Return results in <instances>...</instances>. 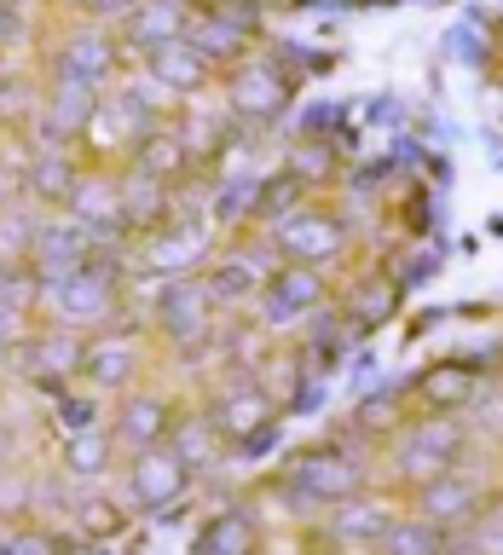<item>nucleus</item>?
I'll return each mask as SVG.
<instances>
[{
  "label": "nucleus",
  "mask_w": 503,
  "mask_h": 555,
  "mask_svg": "<svg viewBox=\"0 0 503 555\" xmlns=\"http://www.w3.org/2000/svg\"><path fill=\"white\" fill-rule=\"evenodd\" d=\"M463 457V423L457 416H423V423L394 434V475L411 486H428L451 475Z\"/></svg>",
  "instance_id": "obj_1"
},
{
  "label": "nucleus",
  "mask_w": 503,
  "mask_h": 555,
  "mask_svg": "<svg viewBox=\"0 0 503 555\" xmlns=\"http://www.w3.org/2000/svg\"><path fill=\"white\" fill-rule=\"evenodd\" d=\"M47 307H52V319L69 324V330L104 324L116 312V278H111V267L87 260V267L64 272V278H47Z\"/></svg>",
  "instance_id": "obj_2"
},
{
  "label": "nucleus",
  "mask_w": 503,
  "mask_h": 555,
  "mask_svg": "<svg viewBox=\"0 0 503 555\" xmlns=\"http://www.w3.org/2000/svg\"><path fill=\"white\" fill-rule=\"evenodd\" d=\"M215 295H208L203 278H168L163 295H156V324H163V336L168 341H180V347H203L208 336H215Z\"/></svg>",
  "instance_id": "obj_3"
},
{
  "label": "nucleus",
  "mask_w": 503,
  "mask_h": 555,
  "mask_svg": "<svg viewBox=\"0 0 503 555\" xmlns=\"http://www.w3.org/2000/svg\"><path fill=\"white\" fill-rule=\"evenodd\" d=\"M272 243H278V255L289 260V267H324V260H336L341 255V220L330 215V208H295V215H284L272 225Z\"/></svg>",
  "instance_id": "obj_4"
},
{
  "label": "nucleus",
  "mask_w": 503,
  "mask_h": 555,
  "mask_svg": "<svg viewBox=\"0 0 503 555\" xmlns=\"http://www.w3.org/2000/svg\"><path fill=\"white\" fill-rule=\"evenodd\" d=\"M289 486L307 503H347L359 492V463H353V451H341V446H319L289 468Z\"/></svg>",
  "instance_id": "obj_5"
},
{
  "label": "nucleus",
  "mask_w": 503,
  "mask_h": 555,
  "mask_svg": "<svg viewBox=\"0 0 503 555\" xmlns=\"http://www.w3.org/2000/svg\"><path fill=\"white\" fill-rule=\"evenodd\" d=\"M208 423L220 428V440H237V446H260L267 434L278 428V399L267 388H255V382H243V388L220 393V405L208 411Z\"/></svg>",
  "instance_id": "obj_6"
},
{
  "label": "nucleus",
  "mask_w": 503,
  "mask_h": 555,
  "mask_svg": "<svg viewBox=\"0 0 503 555\" xmlns=\"http://www.w3.org/2000/svg\"><path fill=\"white\" fill-rule=\"evenodd\" d=\"M319 301H324L319 267H284V272H272L267 289H260V324H267V330H289L295 319H312Z\"/></svg>",
  "instance_id": "obj_7"
},
{
  "label": "nucleus",
  "mask_w": 503,
  "mask_h": 555,
  "mask_svg": "<svg viewBox=\"0 0 503 555\" xmlns=\"http://www.w3.org/2000/svg\"><path fill=\"white\" fill-rule=\"evenodd\" d=\"M185 480H191V468L180 463V451H173V446L139 451V457H133V475H128L139 509H168V503L185 492Z\"/></svg>",
  "instance_id": "obj_8"
},
{
  "label": "nucleus",
  "mask_w": 503,
  "mask_h": 555,
  "mask_svg": "<svg viewBox=\"0 0 503 555\" xmlns=\"http://www.w3.org/2000/svg\"><path fill=\"white\" fill-rule=\"evenodd\" d=\"M29 260H35V272L41 278H64V272H76L93 260V225H81V220H52L35 232L29 243Z\"/></svg>",
  "instance_id": "obj_9"
},
{
  "label": "nucleus",
  "mask_w": 503,
  "mask_h": 555,
  "mask_svg": "<svg viewBox=\"0 0 503 555\" xmlns=\"http://www.w3.org/2000/svg\"><path fill=\"white\" fill-rule=\"evenodd\" d=\"M225 104L249 121H272L289 104V81L272 64H237L232 81H225Z\"/></svg>",
  "instance_id": "obj_10"
},
{
  "label": "nucleus",
  "mask_w": 503,
  "mask_h": 555,
  "mask_svg": "<svg viewBox=\"0 0 503 555\" xmlns=\"http://www.w3.org/2000/svg\"><path fill=\"white\" fill-rule=\"evenodd\" d=\"M203 284H208V295H215L220 307H243V301H255V295L272 284V260L260 249H232L225 260H215V272H208Z\"/></svg>",
  "instance_id": "obj_11"
},
{
  "label": "nucleus",
  "mask_w": 503,
  "mask_h": 555,
  "mask_svg": "<svg viewBox=\"0 0 503 555\" xmlns=\"http://www.w3.org/2000/svg\"><path fill=\"white\" fill-rule=\"evenodd\" d=\"M416 509H423V520H434V527H463V520L480 515V486L451 468V475L416 486Z\"/></svg>",
  "instance_id": "obj_12"
},
{
  "label": "nucleus",
  "mask_w": 503,
  "mask_h": 555,
  "mask_svg": "<svg viewBox=\"0 0 503 555\" xmlns=\"http://www.w3.org/2000/svg\"><path fill=\"white\" fill-rule=\"evenodd\" d=\"M145 69H151V81L163 87V93H197V87L208 81V59L185 41V35H180V41H168V47H151Z\"/></svg>",
  "instance_id": "obj_13"
},
{
  "label": "nucleus",
  "mask_w": 503,
  "mask_h": 555,
  "mask_svg": "<svg viewBox=\"0 0 503 555\" xmlns=\"http://www.w3.org/2000/svg\"><path fill=\"white\" fill-rule=\"evenodd\" d=\"M24 376H35V382H69L81 371V359H87V341H76L69 330H59V336H41V341H24Z\"/></svg>",
  "instance_id": "obj_14"
},
{
  "label": "nucleus",
  "mask_w": 503,
  "mask_h": 555,
  "mask_svg": "<svg viewBox=\"0 0 503 555\" xmlns=\"http://www.w3.org/2000/svg\"><path fill=\"white\" fill-rule=\"evenodd\" d=\"M133 364H139V341L121 336V330H104V336L87 341L81 376L93 382V388H121V382L133 376Z\"/></svg>",
  "instance_id": "obj_15"
},
{
  "label": "nucleus",
  "mask_w": 503,
  "mask_h": 555,
  "mask_svg": "<svg viewBox=\"0 0 503 555\" xmlns=\"http://www.w3.org/2000/svg\"><path fill=\"white\" fill-rule=\"evenodd\" d=\"M168 434H173V416H168L163 399H151V393L128 399L121 416H116V440L128 446V451H151V446H163Z\"/></svg>",
  "instance_id": "obj_16"
},
{
  "label": "nucleus",
  "mask_w": 503,
  "mask_h": 555,
  "mask_svg": "<svg viewBox=\"0 0 503 555\" xmlns=\"http://www.w3.org/2000/svg\"><path fill=\"white\" fill-rule=\"evenodd\" d=\"M416 399H423L428 411L451 416L457 405L475 399V371H468V364H428V371L416 376Z\"/></svg>",
  "instance_id": "obj_17"
},
{
  "label": "nucleus",
  "mask_w": 503,
  "mask_h": 555,
  "mask_svg": "<svg viewBox=\"0 0 503 555\" xmlns=\"http://www.w3.org/2000/svg\"><path fill=\"white\" fill-rule=\"evenodd\" d=\"M394 509L388 503H376V498H347L341 509H336V520H330V527H336V538L341 544H382V538H388V527H394Z\"/></svg>",
  "instance_id": "obj_18"
},
{
  "label": "nucleus",
  "mask_w": 503,
  "mask_h": 555,
  "mask_svg": "<svg viewBox=\"0 0 503 555\" xmlns=\"http://www.w3.org/2000/svg\"><path fill=\"white\" fill-rule=\"evenodd\" d=\"M185 35V12H180V0H139L133 17H128V41L133 47H168V41H180Z\"/></svg>",
  "instance_id": "obj_19"
},
{
  "label": "nucleus",
  "mask_w": 503,
  "mask_h": 555,
  "mask_svg": "<svg viewBox=\"0 0 503 555\" xmlns=\"http://www.w3.org/2000/svg\"><path fill=\"white\" fill-rule=\"evenodd\" d=\"M260 550V527L249 509H225L203 527L197 538V555H255Z\"/></svg>",
  "instance_id": "obj_20"
},
{
  "label": "nucleus",
  "mask_w": 503,
  "mask_h": 555,
  "mask_svg": "<svg viewBox=\"0 0 503 555\" xmlns=\"http://www.w3.org/2000/svg\"><path fill=\"white\" fill-rule=\"evenodd\" d=\"M69 215H76L81 225H93V237L116 232L121 225V191L104 185V180H76V191H69Z\"/></svg>",
  "instance_id": "obj_21"
},
{
  "label": "nucleus",
  "mask_w": 503,
  "mask_h": 555,
  "mask_svg": "<svg viewBox=\"0 0 503 555\" xmlns=\"http://www.w3.org/2000/svg\"><path fill=\"white\" fill-rule=\"evenodd\" d=\"M197 255H203V232H197V225H168V232H156L145 243V267L168 272V278H180Z\"/></svg>",
  "instance_id": "obj_22"
},
{
  "label": "nucleus",
  "mask_w": 503,
  "mask_h": 555,
  "mask_svg": "<svg viewBox=\"0 0 503 555\" xmlns=\"http://www.w3.org/2000/svg\"><path fill=\"white\" fill-rule=\"evenodd\" d=\"M185 41L215 64V59H232V52L243 47V24H237V17H225V12H203V17H191V24H185Z\"/></svg>",
  "instance_id": "obj_23"
},
{
  "label": "nucleus",
  "mask_w": 503,
  "mask_h": 555,
  "mask_svg": "<svg viewBox=\"0 0 503 555\" xmlns=\"http://www.w3.org/2000/svg\"><path fill=\"white\" fill-rule=\"evenodd\" d=\"M59 76L81 81V87H99L104 76H111V47H104V35H76V41L64 47V59H59Z\"/></svg>",
  "instance_id": "obj_24"
},
{
  "label": "nucleus",
  "mask_w": 503,
  "mask_h": 555,
  "mask_svg": "<svg viewBox=\"0 0 503 555\" xmlns=\"http://www.w3.org/2000/svg\"><path fill=\"white\" fill-rule=\"evenodd\" d=\"M168 215V185L151 180V173H133L121 185V225H156Z\"/></svg>",
  "instance_id": "obj_25"
},
{
  "label": "nucleus",
  "mask_w": 503,
  "mask_h": 555,
  "mask_svg": "<svg viewBox=\"0 0 503 555\" xmlns=\"http://www.w3.org/2000/svg\"><path fill=\"white\" fill-rule=\"evenodd\" d=\"M382 555H446V527H434V520H394L388 538L376 544Z\"/></svg>",
  "instance_id": "obj_26"
},
{
  "label": "nucleus",
  "mask_w": 503,
  "mask_h": 555,
  "mask_svg": "<svg viewBox=\"0 0 503 555\" xmlns=\"http://www.w3.org/2000/svg\"><path fill=\"white\" fill-rule=\"evenodd\" d=\"M168 446L180 451L185 468H208V463H215V451H220V428L208 423V416H185V423L168 434Z\"/></svg>",
  "instance_id": "obj_27"
},
{
  "label": "nucleus",
  "mask_w": 503,
  "mask_h": 555,
  "mask_svg": "<svg viewBox=\"0 0 503 555\" xmlns=\"http://www.w3.org/2000/svg\"><path fill=\"white\" fill-rule=\"evenodd\" d=\"M185 139L173 133H145V145H139V173H151V180H168V173L185 168Z\"/></svg>",
  "instance_id": "obj_28"
},
{
  "label": "nucleus",
  "mask_w": 503,
  "mask_h": 555,
  "mask_svg": "<svg viewBox=\"0 0 503 555\" xmlns=\"http://www.w3.org/2000/svg\"><path fill=\"white\" fill-rule=\"evenodd\" d=\"M87 116H93V87L81 81H59V93H52V128L59 133H87Z\"/></svg>",
  "instance_id": "obj_29"
},
{
  "label": "nucleus",
  "mask_w": 503,
  "mask_h": 555,
  "mask_svg": "<svg viewBox=\"0 0 503 555\" xmlns=\"http://www.w3.org/2000/svg\"><path fill=\"white\" fill-rule=\"evenodd\" d=\"M394 301H399V289H394V284L359 289V295H353V319H347V324H364V330H371L376 319H388V312H394Z\"/></svg>",
  "instance_id": "obj_30"
},
{
  "label": "nucleus",
  "mask_w": 503,
  "mask_h": 555,
  "mask_svg": "<svg viewBox=\"0 0 503 555\" xmlns=\"http://www.w3.org/2000/svg\"><path fill=\"white\" fill-rule=\"evenodd\" d=\"M399 393H376V399H359V428H376V434H399Z\"/></svg>",
  "instance_id": "obj_31"
},
{
  "label": "nucleus",
  "mask_w": 503,
  "mask_h": 555,
  "mask_svg": "<svg viewBox=\"0 0 503 555\" xmlns=\"http://www.w3.org/2000/svg\"><path fill=\"white\" fill-rule=\"evenodd\" d=\"M69 468H76V475H104V440L99 434H76V440H69Z\"/></svg>",
  "instance_id": "obj_32"
},
{
  "label": "nucleus",
  "mask_w": 503,
  "mask_h": 555,
  "mask_svg": "<svg viewBox=\"0 0 503 555\" xmlns=\"http://www.w3.org/2000/svg\"><path fill=\"white\" fill-rule=\"evenodd\" d=\"M35 185H41L47 197H69V191H76V173H69L64 156H47V163L35 168Z\"/></svg>",
  "instance_id": "obj_33"
},
{
  "label": "nucleus",
  "mask_w": 503,
  "mask_h": 555,
  "mask_svg": "<svg viewBox=\"0 0 503 555\" xmlns=\"http://www.w3.org/2000/svg\"><path fill=\"white\" fill-rule=\"evenodd\" d=\"M59 405H64V434H69V440H76V434H93V393H69V399H59Z\"/></svg>",
  "instance_id": "obj_34"
},
{
  "label": "nucleus",
  "mask_w": 503,
  "mask_h": 555,
  "mask_svg": "<svg viewBox=\"0 0 503 555\" xmlns=\"http://www.w3.org/2000/svg\"><path fill=\"white\" fill-rule=\"evenodd\" d=\"M468 550H475V555H503V515L475 520V532H468Z\"/></svg>",
  "instance_id": "obj_35"
},
{
  "label": "nucleus",
  "mask_w": 503,
  "mask_h": 555,
  "mask_svg": "<svg viewBox=\"0 0 503 555\" xmlns=\"http://www.w3.org/2000/svg\"><path fill=\"white\" fill-rule=\"evenodd\" d=\"M324 168H330V151H324V145H295V156H289V173H295V180L324 173Z\"/></svg>",
  "instance_id": "obj_36"
},
{
  "label": "nucleus",
  "mask_w": 503,
  "mask_h": 555,
  "mask_svg": "<svg viewBox=\"0 0 503 555\" xmlns=\"http://www.w3.org/2000/svg\"><path fill=\"white\" fill-rule=\"evenodd\" d=\"M59 544H52V538H12L7 544V555H52Z\"/></svg>",
  "instance_id": "obj_37"
},
{
  "label": "nucleus",
  "mask_w": 503,
  "mask_h": 555,
  "mask_svg": "<svg viewBox=\"0 0 503 555\" xmlns=\"http://www.w3.org/2000/svg\"><path fill=\"white\" fill-rule=\"evenodd\" d=\"M24 35V17L12 12V0H0V41H17Z\"/></svg>",
  "instance_id": "obj_38"
},
{
  "label": "nucleus",
  "mask_w": 503,
  "mask_h": 555,
  "mask_svg": "<svg viewBox=\"0 0 503 555\" xmlns=\"http://www.w3.org/2000/svg\"><path fill=\"white\" fill-rule=\"evenodd\" d=\"M17 324H24V312H17L12 301H0V336H17Z\"/></svg>",
  "instance_id": "obj_39"
},
{
  "label": "nucleus",
  "mask_w": 503,
  "mask_h": 555,
  "mask_svg": "<svg viewBox=\"0 0 503 555\" xmlns=\"http://www.w3.org/2000/svg\"><path fill=\"white\" fill-rule=\"evenodd\" d=\"M87 7H93V12H104V17H111V12H128V17H133V7H139V0H87Z\"/></svg>",
  "instance_id": "obj_40"
},
{
  "label": "nucleus",
  "mask_w": 503,
  "mask_h": 555,
  "mask_svg": "<svg viewBox=\"0 0 503 555\" xmlns=\"http://www.w3.org/2000/svg\"><path fill=\"white\" fill-rule=\"evenodd\" d=\"M0 99H7V76H0Z\"/></svg>",
  "instance_id": "obj_41"
},
{
  "label": "nucleus",
  "mask_w": 503,
  "mask_h": 555,
  "mask_svg": "<svg viewBox=\"0 0 503 555\" xmlns=\"http://www.w3.org/2000/svg\"><path fill=\"white\" fill-rule=\"evenodd\" d=\"M463 555H475V550H463Z\"/></svg>",
  "instance_id": "obj_42"
}]
</instances>
